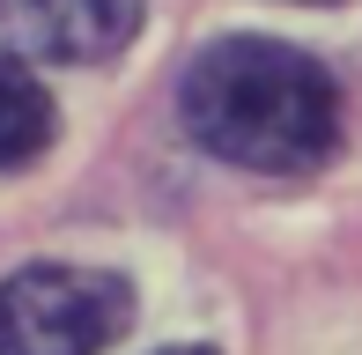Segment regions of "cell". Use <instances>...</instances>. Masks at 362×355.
<instances>
[{
  "instance_id": "8992f818",
  "label": "cell",
  "mask_w": 362,
  "mask_h": 355,
  "mask_svg": "<svg viewBox=\"0 0 362 355\" xmlns=\"http://www.w3.org/2000/svg\"><path fill=\"white\" fill-rule=\"evenodd\" d=\"M303 8H325V0H303Z\"/></svg>"
},
{
  "instance_id": "7a4b0ae2",
  "label": "cell",
  "mask_w": 362,
  "mask_h": 355,
  "mask_svg": "<svg viewBox=\"0 0 362 355\" xmlns=\"http://www.w3.org/2000/svg\"><path fill=\"white\" fill-rule=\"evenodd\" d=\"M134 326V289L104 267H15L0 281V355H104Z\"/></svg>"
},
{
  "instance_id": "6da1fadb",
  "label": "cell",
  "mask_w": 362,
  "mask_h": 355,
  "mask_svg": "<svg viewBox=\"0 0 362 355\" xmlns=\"http://www.w3.org/2000/svg\"><path fill=\"white\" fill-rule=\"evenodd\" d=\"M177 119L215 163L303 178L340 149V89L281 37H222L177 82Z\"/></svg>"
},
{
  "instance_id": "5b68a950",
  "label": "cell",
  "mask_w": 362,
  "mask_h": 355,
  "mask_svg": "<svg viewBox=\"0 0 362 355\" xmlns=\"http://www.w3.org/2000/svg\"><path fill=\"white\" fill-rule=\"evenodd\" d=\"M163 355H215V348H200V341H177V348H163Z\"/></svg>"
},
{
  "instance_id": "3957f363",
  "label": "cell",
  "mask_w": 362,
  "mask_h": 355,
  "mask_svg": "<svg viewBox=\"0 0 362 355\" xmlns=\"http://www.w3.org/2000/svg\"><path fill=\"white\" fill-rule=\"evenodd\" d=\"M141 37V0H0V45L37 67H96Z\"/></svg>"
},
{
  "instance_id": "277c9868",
  "label": "cell",
  "mask_w": 362,
  "mask_h": 355,
  "mask_svg": "<svg viewBox=\"0 0 362 355\" xmlns=\"http://www.w3.org/2000/svg\"><path fill=\"white\" fill-rule=\"evenodd\" d=\"M59 134V104L37 82V59L0 52V170H30Z\"/></svg>"
}]
</instances>
